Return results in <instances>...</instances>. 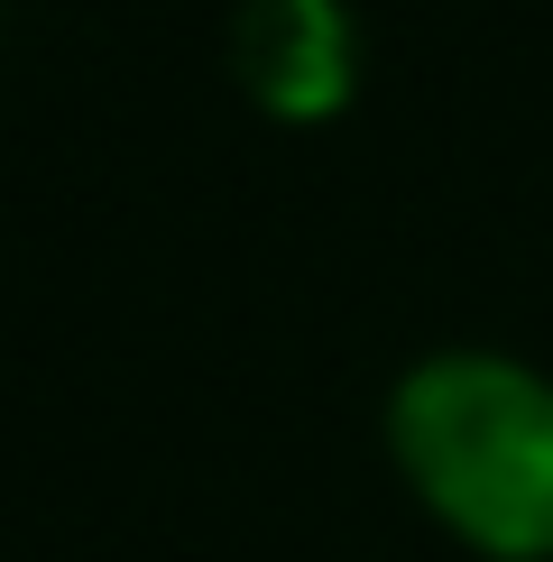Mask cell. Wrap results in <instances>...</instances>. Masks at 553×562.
I'll return each instance as SVG.
<instances>
[{
  "instance_id": "cell-1",
  "label": "cell",
  "mask_w": 553,
  "mask_h": 562,
  "mask_svg": "<svg viewBox=\"0 0 553 562\" xmlns=\"http://www.w3.org/2000/svg\"><path fill=\"white\" fill-rule=\"evenodd\" d=\"M387 452L461 544L553 562V379L498 350H443L387 396Z\"/></svg>"
},
{
  "instance_id": "cell-2",
  "label": "cell",
  "mask_w": 553,
  "mask_h": 562,
  "mask_svg": "<svg viewBox=\"0 0 553 562\" xmlns=\"http://www.w3.org/2000/svg\"><path fill=\"white\" fill-rule=\"evenodd\" d=\"M230 75L268 121H332L360 92V19L351 0H240Z\"/></svg>"
}]
</instances>
